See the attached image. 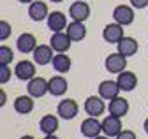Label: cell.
Returning <instances> with one entry per match:
<instances>
[{"label": "cell", "mask_w": 148, "mask_h": 139, "mask_svg": "<svg viewBox=\"0 0 148 139\" xmlns=\"http://www.w3.org/2000/svg\"><path fill=\"white\" fill-rule=\"evenodd\" d=\"M104 67H106V71L108 72H113V74H120L125 71V67H127V57L120 55L118 51L116 53H111L106 57L104 60Z\"/></svg>", "instance_id": "obj_1"}, {"label": "cell", "mask_w": 148, "mask_h": 139, "mask_svg": "<svg viewBox=\"0 0 148 139\" xmlns=\"http://www.w3.org/2000/svg\"><path fill=\"white\" fill-rule=\"evenodd\" d=\"M79 130H81V134H83L85 137L94 139V137L101 136V132H102V121H99L95 116H88L86 120L81 121Z\"/></svg>", "instance_id": "obj_2"}, {"label": "cell", "mask_w": 148, "mask_h": 139, "mask_svg": "<svg viewBox=\"0 0 148 139\" xmlns=\"http://www.w3.org/2000/svg\"><path fill=\"white\" fill-rule=\"evenodd\" d=\"M104 111H106V102H104V99L101 95H90L85 100V113L88 116L99 118Z\"/></svg>", "instance_id": "obj_3"}, {"label": "cell", "mask_w": 148, "mask_h": 139, "mask_svg": "<svg viewBox=\"0 0 148 139\" xmlns=\"http://www.w3.org/2000/svg\"><path fill=\"white\" fill-rule=\"evenodd\" d=\"M113 20L116 23H120L122 27L132 25L134 23V7L132 5H116L113 9Z\"/></svg>", "instance_id": "obj_4"}, {"label": "cell", "mask_w": 148, "mask_h": 139, "mask_svg": "<svg viewBox=\"0 0 148 139\" xmlns=\"http://www.w3.org/2000/svg\"><path fill=\"white\" fill-rule=\"evenodd\" d=\"M27 92L28 95H32L34 99H41L44 97L46 93H49V84L44 78H32L28 81V86H27Z\"/></svg>", "instance_id": "obj_5"}, {"label": "cell", "mask_w": 148, "mask_h": 139, "mask_svg": "<svg viewBox=\"0 0 148 139\" xmlns=\"http://www.w3.org/2000/svg\"><path fill=\"white\" fill-rule=\"evenodd\" d=\"M79 111V106H78V102L74 100V99H64L58 102V108H57V114L64 120H72V118H76Z\"/></svg>", "instance_id": "obj_6"}, {"label": "cell", "mask_w": 148, "mask_h": 139, "mask_svg": "<svg viewBox=\"0 0 148 139\" xmlns=\"http://www.w3.org/2000/svg\"><path fill=\"white\" fill-rule=\"evenodd\" d=\"M123 37H125L123 35V27L120 23H116V21L106 25L104 30H102V39L106 42H109V44H118Z\"/></svg>", "instance_id": "obj_7"}, {"label": "cell", "mask_w": 148, "mask_h": 139, "mask_svg": "<svg viewBox=\"0 0 148 139\" xmlns=\"http://www.w3.org/2000/svg\"><path fill=\"white\" fill-rule=\"evenodd\" d=\"M122 130H123L122 129V118H118L115 114H108L102 120V132L108 137H116Z\"/></svg>", "instance_id": "obj_8"}, {"label": "cell", "mask_w": 148, "mask_h": 139, "mask_svg": "<svg viewBox=\"0 0 148 139\" xmlns=\"http://www.w3.org/2000/svg\"><path fill=\"white\" fill-rule=\"evenodd\" d=\"M14 74L21 81H30L32 78H35V62H30V60L18 62L14 67Z\"/></svg>", "instance_id": "obj_9"}, {"label": "cell", "mask_w": 148, "mask_h": 139, "mask_svg": "<svg viewBox=\"0 0 148 139\" xmlns=\"http://www.w3.org/2000/svg\"><path fill=\"white\" fill-rule=\"evenodd\" d=\"M69 16L74 20V21H86L90 18V5L86 2H83V0H78V2L71 4L69 7Z\"/></svg>", "instance_id": "obj_10"}, {"label": "cell", "mask_w": 148, "mask_h": 139, "mask_svg": "<svg viewBox=\"0 0 148 139\" xmlns=\"http://www.w3.org/2000/svg\"><path fill=\"white\" fill-rule=\"evenodd\" d=\"M71 37L67 35V32H55L51 39H49V46L57 51V53H67L71 48Z\"/></svg>", "instance_id": "obj_11"}, {"label": "cell", "mask_w": 148, "mask_h": 139, "mask_svg": "<svg viewBox=\"0 0 148 139\" xmlns=\"http://www.w3.org/2000/svg\"><path fill=\"white\" fill-rule=\"evenodd\" d=\"M28 16L32 21H42L48 20L49 11H48V4L41 2V0H34V2L28 5Z\"/></svg>", "instance_id": "obj_12"}, {"label": "cell", "mask_w": 148, "mask_h": 139, "mask_svg": "<svg viewBox=\"0 0 148 139\" xmlns=\"http://www.w3.org/2000/svg\"><path fill=\"white\" fill-rule=\"evenodd\" d=\"M37 46H39V44H37L35 35H34V33H27V32L21 33V35L18 37V41H16V48H18V51H20V53H23V55H27V53H34Z\"/></svg>", "instance_id": "obj_13"}, {"label": "cell", "mask_w": 148, "mask_h": 139, "mask_svg": "<svg viewBox=\"0 0 148 139\" xmlns=\"http://www.w3.org/2000/svg\"><path fill=\"white\" fill-rule=\"evenodd\" d=\"M53 48L51 46H46V44H39L35 48V51H34V62L37 63V65H48V63H51L53 62Z\"/></svg>", "instance_id": "obj_14"}, {"label": "cell", "mask_w": 148, "mask_h": 139, "mask_svg": "<svg viewBox=\"0 0 148 139\" xmlns=\"http://www.w3.org/2000/svg\"><path fill=\"white\" fill-rule=\"evenodd\" d=\"M48 28L55 33V32H64L67 28V18H65V14L60 12V11H53L49 12L48 16Z\"/></svg>", "instance_id": "obj_15"}, {"label": "cell", "mask_w": 148, "mask_h": 139, "mask_svg": "<svg viewBox=\"0 0 148 139\" xmlns=\"http://www.w3.org/2000/svg\"><path fill=\"white\" fill-rule=\"evenodd\" d=\"M65 32H67V35L71 37L72 42H79V41H83V39L86 37V27H85L83 21H74V20H72V21L67 25Z\"/></svg>", "instance_id": "obj_16"}, {"label": "cell", "mask_w": 148, "mask_h": 139, "mask_svg": "<svg viewBox=\"0 0 148 139\" xmlns=\"http://www.w3.org/2000/svg\"><path fill=\"white\" fill-rule=\"evenodd\" d=\"M48 84H49V93L53 97H62L67 92V88H69V83H67V79L62 74L53 76L51 79H48Z\"/></svg>", "instance_id": "obj_17"}, {"label": "cell", "mask_w": 148, "mask_h": 139, "mask_svg": "<svg viewBox=\"0 0 148 139\" xmlns=\"http://www.w3.org/2000/svg\"><path fill=\"white\" fill-rule=\"evenodd\" d=\"M120 93V86L116 81H111V79H106V81H101L99 84V95L104 99V100H111L118 97Z\"/></svg>", "instance_id": "obj_18"}, {"label": "cell", "mask_w": 148, "mask_h": 139, "mask_svg": "<svg viewBox=\"0 0 148 139\" xmlns=\"http://www.w3.org/2000/svg\"><path fill=\"white\" fill-rule=\"evenodd\" d=\"M116 83L120 86V90H123V92H132L136 86H138V76L134 72H131V71H123V72L118 74Z\"/></svg>", "instance_id": "obj_19"}, {"label": "cell", "mask_w": 148, "mask_h": 139, "mask_svg": "<svg viewBox=\"0 0 148 139\" xmlns=\"http://www.w3.org/2000/svg\"><path fill=\"white\" fill-rule=\"evenodd\" d=\"M108 109H109V114H115L118 118H123L129 113V100L118 95V97H115V99L109 100Z\"/></svg>", "instance_id": "obj_20"}, {"label": "cell", "mask_w": 148, "mask_h": 139, "mask_svg": "<svg viewBox=\"0 0 148 139\" xmlns=\"http://www.w3.org/2000/svg\"><path fill=\"white\" fill-rule=\"evenodd\" d=\"M116 48H118V53L120 55H123V57H132V55H136L138 53V49H139V44H138V41L134 39V37H123L118 44H116Z\"/></svg>", "instance_id": "obj_21"}, {"label": "cell", "mask_w": 148, "mask_h": 139, "mask_svg": "<svg viewBox=\"0 0 148 139\" xmlns=\"http://www.w3.org/2000/svg\"><path fill=\"white\" fill-rule=\"evenodd\" d=\"M14 111L20 114H28L34 111V97L32 95H20L14 99Z\"/></svg>", "instance_id": "obj_22"}, {"label": "cell", "mask_w": 148, "mask_h": 139, "mask_svg": "<svg viewBox=\"0 0 148 139\" xmlns=\"http://www.w3.org/2000/svg\"><path fill=\"white\" fill-rule=\"evenodd\" d=\"M39 129L41 132H44L46 136L48 134H55L58 130V118L55 114H44L39 121Z\"/></svg>", "instance_id": "obj_23"}, {"label": "cell", "mask_w": 148, "mask_h": 139, "mask_svg": "<svg viewBox=\"0 0 148 139\" xmlns=\"http://www.w3.org/2000/svg\"><path fill=\"white\" fill-rule=\"evenodd\" d=\"M53 69L57 72H60V74H65V72H69V69H71V58L65 55V53H57L53 57Z\"/></svg>", "instance_id": "obj_24"}, {"label": "cell", "mask_w": 148, "mask_h": 139, "mask_svg": "<svg viewBox=\"0 0 148 139\" xmlns=\"http://www.w3.org/2000/svg\"><path fill=\"white\" fill-rule=\"evenodd\" d=\"M14 58V53L9 46H0V65H9Z\"/></svg>", "instance_id": "obj_25"}, {"label": "cell", "mask_w": 148, "mask_h": 139, "mask_svg": "<svg viewBox=\"0 0 148 139\" xmlns=\"http://www.w3.org/2000/svg\"><path fill=\"white\" fill-rule=\"evenodd\" d=\"M11 32H12V27H11L9 21H5V20L0 21V39L5 41V39L11 35Z\"/></svg>", "instance_id": "obj_26"}, {"label": "cell", "mask_w": 148, "mask_h": 139, "mask_svg": "<svg viewBox=\"0 0 148 139\" xmlns=\"http://www.w3.org/2000/svg\"><path fill=\"white\" fill-rule=\"evenodd\" d=\"M11 79V67L9 65H0V83L5 84Z\"/></svg>", "instance_id": "obj_27"}, {"label": "cell", "mask_w": 148, "mask_h": 139, "mask_svg": "<svg viewBox=\"0 0 148 139\" xmlns=\"http://www.w3.org/2000/svg\"><path fill=\"white\" fill-rule=\"evenodd\" d=\"M116 139H136V134H134L132 130H122V132L116 136Z\"/></svg>", "instance_id": "obj_28"}, {"label": "cell", "mask_w": 148, "mask_h": 139, "mask_svg": "<svg viewBox=\"0 0 148 139\" xmlns=\"http://www.w3.org/2000/svg\"><path fill=\"white\" fill-rule=\"evenodd\" d=\"M131 5L134 9H145L148 7V0H131Z\"/></svg>", "instance_id": "obj_29"}, {"label": "cell", "mask_w": 148, "mask_h": 139, "mask_svg": "<svg viewBox=\"0 0 148 139\" xmlns=\"http://www.w3.org/2000/svg\"><path fill=\"white\" fill-rule=\"evenodd\" d=\"M0 99H2V100H0V104L4 106V104H5V100H7V97H5V92H0Z\"/></svg>", "instance_id": "obj_30"}, {"label": "cell", "mask_w": 148, "mask_h": 139, "mask_svg": "<svg viewBox=\"0 0 148 139\" xmlns=\"http://www.w3.org/2000/svg\"><path fill=\"white\" fill-rule=\"evenodd\" d=\"M44 139H60V137L55 136V134H48V136H44Z\"/></svg>", "instance_id": "obj_31"}, {"label": "cell", "mask_w": 148, "mask_h": 139, "mask_svg": "<svg viewBox=\"0 0 148 139\" xmlns=\"http://www.w3.org/2000/svg\"><path fill=\"white\" fill-rule=\"evenodd\" d=\"M143 129H145V132H146V134H148V118H146V120H145V123H143Z\"/></svg>", "instance_id": "obj_32"}, {"label": "cell", "mask_w": 148, "mask_h": 139, "mask_svg": "<svg viewBox=\"0 0 148 139\" xmlns=\"http://www.w3.org/2000/svg\"><path fill=\"white\" fill-rule=\"evenodd\" d=\"M20 139H35V137H34V136H28V134H27V136H21Z\"/></svg>", "instance_id": "obj_33"}, {"label": "cell", "mask_w": 148, "mask_h": 139, "mask_svg": "<svg viewBox=\"0 0 148 139\" xmlns=\"http://www.w3.org/2000/svg\"><path fill=\"white\" fill-rule=\"evenodd\" d=\"M94 139H111V137H108V136L104 134V136H97V137H94Z\"/></svg>", "instance_id": "obj_34"}, {"label": "cell", "mask_w": 148, "mask_h": 139, "mask_svg": "<svg viewBox=\"0 0 148 139\" xmlns=\"http://www.w3.org/2000/svg\"><path fill=\"white\" fill-rule=\"evenodd\" d=\"M18 2H21V4H32L34 0H18Z\"/></svg>", "instance_id": "obj_35"}, {"label": "cell", "mask_w": 148, "mask_h": 139, "mask_svg": "<svg viewBox=\"0 0 148 139\" xmlns=\"http://www.w3.org/2000/svg\"><path fill=\"white\" fill-rule=\"evenodd\" d=\"M49 2H55V4H60V2H64V0H49Z\"/></svg>", "instance_id": "obj_36"}]
</instances>
